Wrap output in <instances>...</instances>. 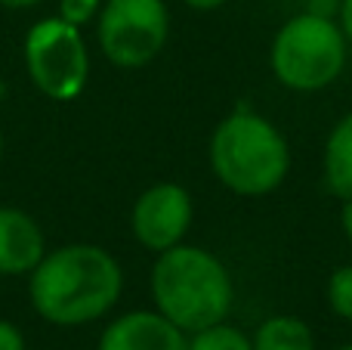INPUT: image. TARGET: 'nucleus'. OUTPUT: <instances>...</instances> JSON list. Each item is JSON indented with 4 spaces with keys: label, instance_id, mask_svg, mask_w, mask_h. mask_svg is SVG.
I'll list each match as a JSON object with an SVG mask.
<instances>
[{
    "label": "nucleus",
    "instance_id": "19",
    "mask_svg": "<svg viewBox=\"0 0 352 350\" xmlns=\"http://www.w3.org/2000/svg\"><path fill=\"white\" fill-rule=\"evenodd\" d=\"M340 229H343V236L352 242V198H346V202L340 205Z\"/></svg>",
    "mask_w": 352,
    "mask_h": 350
},
{
    "label": "nucleus",
    "instance_id": "12",
    "mask_svg": "<svg viewBox=\"0 0 352 350\" xmlns=\"http://www.w3.org/2000/svg\"><path fill=\"white\" fill-rule=\"evenodd\" d=\"M186 350H254V341H250V335L244 329L223 320L188 335Z\"/></svg>",
    "mask_w": 352,
    "mask_h": 350
},
{
    "label": "nucleus",
    "instance_id": "14",
    "mask_svg": "<svg viewBox=\"0 0 352 350\" xmlns=\"http://www.w3.org/2000/svg\"><path fill=\"white\" fill-rule=\"evenodd\" d=\"M99 10H102V0H59V12L56 16L62 22L74 25V28H84V25L96 22Z\"/></svg>",
    "mask_w": 352,
    "mask_h": 350
},
{
    "label": "nucleus",
    "instance_id": "1",
    "mask_svg": "<svg viewBox=\"0 0 352 350\" xmlns=\"http://www.w3.org/2000/svg\"><path fill=\"white\" fill-rule=\"evenodd\" d=\"M124 270L118 258L93 242L59 245L28 273V298L41 320L59 329L96 322L121 301Z\"/></svg>",
    "mask_w": 352,
    "mask_h": 350
},
{
    "label": "nucleus",
    "instance_id": "2",
    "mask_svg": "<svg viewBox=\"0 0 352 350\" xmlns=\"http://www.w3.org/2000/svg\"><path fill=\"white\" fill-rule=\"evenodd\" d=\"M148 289H152L155 310L164 313L186 335L229 320L235 301L229 267L213 251L186 242L155 258Z\"/></svg>",
    "mask_w": 352,
    "mask_h": 350
},
{
    "label": "nucleus",
    "instance_id": "3",
    "mask_svg": "<svg viewBox=\"0 0 352 350\" xmlns=\"http://www.w3.org/2000/svg\"><path fill=\"white\" fill-rule=\"evenodd\" d=\"M210 171L235 196H269L287 180L291 146L266 115L238 105L210 134Z\"/></svg>",
    "mask_w": 352,
    "mask_h": 350
},
{
    "label": "nucleus",
    "instance_id": "9",
    "mask_svg": "<svg viewBox=\"0 0 352 350\" xmlns=\"http://www.w3.org/2000/svg\"><path fill=\"white\" fill-rule=\"evenodd\" d=\"M47 254L41 223L22 208L0 205V276H28Z\"/></svg>",
    "mask_w": 352,
    "mask_h": 350
},
{
    "label": "nucleus",
    "instance_id": "4",
    "mask_svg": "<svg viewBox=\"0 0 352 350\" xmlns=\"http://www.w3.org/2000/svg\"><path fill=\"white\" fill-rule=\"evenodd\" d=\"M346 56L349 43L337 19L303 10L275 31L269 47V68L287 90L318 93L343 74Z\"/></svg>",
    "mask_w": 352,
    "mask_h": 350
},
{
    "label": "nucleus",
    "instance_id": "15",
    "mask_svg": "<svg viewBox=\"0 0 352 350\" xmlns=\"http://www.w3.org/2000/svg\"><path fill=\"white\" fill-rule=\"evenodd\" d=\"M0 350H28L22 329L16 322L3 320V316H0Z\"/></svg>",
    "mask_w": 352,
    "mask_h": 350
},
{
    "label": "nucleus",
    "instance_id": "6",
    "mask_svg": "<svg viewBox=\"0 0 352 350\" xmlns=\"http://www.w3.org/2000/svg\"><path fill=\"white\" fill-rule=\"evenodd\" d=\"M170 37V10L164 0H102L96 41L118 68H142L158 59Z\"/></svg>",
    "mask_w": 352,
    "mask_h": 350
},
{
    "label": "nucleus",
    "instance_id": "16",
    "mask_svg": "<svg viewBox=\"0 0 352 350\" xmlns=\"http://www.w3.org/2000/svg\"><path fill=\"white\" fill-rule=\"evenodd\" d=\"M337 25H340L343 37L352 47V0H340V12H337Z\"/></svg>",
    "mask_w": 352,
    "mask_h": 350
},
{
    "label": "nucleus",
    "instance_id": "13",
    "mask_svg": "<svg viewBox=\"0 0 352 350\" xmlns=\"http://www.w3.org/2000/svg\"><path fill=\"white\" fill-rule=\"evenodd\" d=\"M328 307L334 310V316L352 322V264H343L331 273L328 279Z\"/></svg>",
    "mask_w": 352,
    "mask_h": 350
},
{
    "label": "nucleus",
    "instance_id": "22",
    "mask_svg": "<svg viewBox=\"0 0 352 350\" xmlns=\"http://www.w3.org/2000/svg\"><path fill=\"white\" fill-rule=\"evenodd\" d=\"M337 350H352V344H343V347H337Z\"/></svg>",
    "mask_w": 352,
    "mask_h": 350
},
{
    "label": "nucleus",
    "instance_id": "17",
    "mask_svg": "<svg viewBox=\"0 0 352 350\" xmlns=\"http://www.w3.org/2000/svg\"><path fill=\"white\" fill-rule=\"evenodd\" d=\"M309 12L337 19V12H340V0H309Z\"/></svg>",
    "mask_w": 352,
    "mask_h": 350
},
{
    "label": "nucleus",
    "instance_id": "18",
    "mask_svg": "<svg viewBox=\"0 0 352 350\" xmlns=\"http://www.w3.org/2000/svg\"><path fill=\"white\" fill-rule=\"evenodd\" d=\"M182 3L195 12H213V10H219V6H226L229 0H182Z\"/></svg>",
    "mask_w": 352,
    "mask_h": 350
},
{
    "label": "nucleus",
    "instance_id": "8",
    "mask_svg": "<svg viewBox=\"0 0 352 350\" xmlns=\"http://www.w3.org/2000/svg\"><path fill=\"white\" fill-rule=\"evenodd\" d=\"M188 335L158 310H130L111 320L96 350H186Z\"/></svg>",
    "mask_w": 352,
    "mask_h": 350
},
{
    "label": "nucleus",
    "instance_id": "10",
    "mask_svg": "<svg viewBox=\"0 0 352 350\" xmlns=\"http://www.w3.org/2000/svg\"><path fill=\"white\" fill-rule=\"evenodd\" d=\"M322 171L324 183L340 202L352 198V112L340 118L331 127L328 140H324V155H322Z\"/></svg>",
    "mask_w": 352,
    "mask_h": 350
},
{
    "label": "nucleus",
    "instance_id": "11",
    "mask_svg": "<svg viewBox=\"0 0 352 350\" xmlns=\"http://www.w3.org/2000/svg\"><path fill=\"white\" fill-rule=\"evenodd\" d=\"M250 341H254V350H316V335H312L309 322L291 313L263 320L256 332L250 335Z\"/></svg>",
    "mask_w": 352,
    "mask_h": 350
},
{
    "label": "nucleus",
    "instance_id": "20",
    "mask_svg": "<svg viewBox=\"0 0 352 350\" xmlns=\"http://www.w3.org/2000/svg\"><path fill=\"white\" fill-rule=\"evenodd\" d=\"M47 0H0V10H34Z\"/></svg>",
    "mask_w": 352,
    "mask_h": 350
},
{
    "label": "nucleus",
    "instance_id": "21",
    "mask_svg": "<svg viewBox=\"0 0 352 350\" xmlns=\"http://www.w3.org/2000/svg\"><path fill=\"white\" fill-rule=\"evenodd\" d=\"M0 161H3V130H0Z\"/></svg>",
    "mask_w": 352,
    "mask_h": 350
},
{
    "label": "nucleus",
    "instance_id": "5",
    "mask_svg": "<svg viewBox=\"0 0 352 350\" xmlns=\"http://www.w3.org/2000/svg\"><path fill=\"white\" fill-rule=\"evenodd\" d=\"M28 78L43 96L56 103H72L90 81V50L80 28L62 22L59 16L37 19L22 43Z\"/></svg>",
    "mask_w": 352,
    "mask_h": 350
},
{
    "label": "nucleus",
    "instance_id": "7",
    "mask_svg": "<svg viewBox=\"0 0 352 350\" xmlns=\"http://www.w3.org/2000/svg\"><path fill=\"white\" fill-rule=\"evenodd\" d=\"M195 220V205L186 186L173 180H161L142 189L130 211V229L133 239L146 251H167V248L186 242Z\"/></svg>",
    "mask_w": 352,
    "mask_h": 350
}]
</instances>
